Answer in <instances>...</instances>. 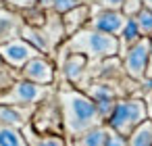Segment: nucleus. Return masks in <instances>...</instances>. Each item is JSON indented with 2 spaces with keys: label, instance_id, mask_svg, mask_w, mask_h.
Instances as JSON below:
<instances>
[{
  "label": "nucleus",
  "instance_id": "1",
  "mask_svg": "<svg viewBox=\"0 0 152 146\" xmlns=\"http://www.w3.org/2000/svg\"><path fill=\"white\" fill-rule=\"evenodd\" d=\"M58 106H61L63 127L69 138H75L96 125H102V117H100L94 100L81 90L63 88L58 92Z\"/></svg>",
  "mask_w": 152,
  "mask_h": 146
},
{
  "label": "nucleus",
  "instance_id": "2",
  "mask_svg": "<svg viewBox=\"0 0 152 146\" xmlns=\"http://www.w3.org/2000/svg\"><path fill=\"white\" fill-rule=\"evenodd\" d=\"M65 48L69 50V54H83L88 61H104L119 54V40L92 27H83L67 40Z\"/></svg>",
  "mask_w": 152,
  "mask_h": 146
},
{
  "label": "nucleus",
  "instance_id": "3",
  "mask_svg": "<svg viewBox=\"0 0 152 146\" xmlns=\"http://www.w3.org/2000/svg\"><path fill=\"white\" fill-rule=\"evenodd\" d=\"M146 119H148V106L142 98H123V100H117L115 109L110 111L106 119V127L127 138Z\"/></svg>",
  "mask_w": 152,
  "mask_h": 146
},
{
  "label": "nucleus",
  "instance_id": "4",
  "mask_svg": "<svg viewBox=\"0 0 152 146\" xmlns=\"http://www.w3.org/2000/svg\"><path fill=\"white\" fill-rule=\"evenodd\" d=\"M48 86H38L31 81H17L11 86V90L0 94V104H17V106H34L46 98Z\"/></svg>",
  "mask_w": 152,
  "mask_h": 146
},
{
  "label": "nucleus",
  "instance_id": "5",
  "mask_svg": "<svg viewBox=\"0 0 152 146\" xmlns=\"http://www.w3.org/2000/svg\"><path fill=\"white\" fill-rule=\"evenodd\" d=\"M148 61H150V40L148 38H140L133 46H129L125 52H123V67H125V73L135 79V81H142L146 77V71H148Z\"/></svg>",
  "mask_w": 152,
  "mask_h": 146
},
{
  "label": "nucleus",
  "instance_id": "6",
  "mask_svg": "<svg viewBox=\"0 0 152 146\" xmlns=\"http://www.w3.org/2000/svg\"><path fill=\"white\" fill-rule=\"evenodd\" d=\"M38 54L40 52L31 44H27L23 38H15V40H11V42L0 46V59L7 61L11 67H19V69L27 61H31L34 56H38Z\"/></svg>",
  "mask_w": 152,
  "mask_h": 146
},
{
  "label": "nucleus",
  "instance_id": "7",
  "mask_svg": "<svg viewBox=\"0 0 152 146\" xmlns=\"http://www.w3.org/2000/svg\"><path fill=\"white\" fill-rule=\"evenodd\" d=\"M125 17H123V13L121 11H108V9H98L92 17H90V21H88V25L86 27H92V29H96V32H102V34H108V36H119L121 34V29H123V25H125Z\"/></svg>",
  "mask_w": 152,
  "mask_h": 146
},
{
  "label": "nucleus",
  "instance_id": "8",
  "mask_svg": "<svg viewBox=\"0 0 152 146\" xmlns=\"http://www.w3.org/2000/svg\"><path fill=\"white\" fill-rule=\"evenodd\" d=\"M21 69H23L21 73H23L25 81H31V84H38V86H48V84L54 81V67L42 54L34 56L31 61H27Z\"/></svg>",
  "mask_w": 152,
  "mask_h": 146
},
{
  "label": "nucleus",
  "instance_id": "9",
  "mask_svg": "<svg viewBox=\"0 0 152 146\" xmlns=\"http://www.w3.org/2000/svg\"><path fill=\"white\" fill-rule=\"evenodd\" d=\"M88 96L94 100V104H96V109H98L102 121L108 119L110 111H113L115 104H117V94H115V90H113L108 84H94V86L88 90Z\"/></svg>",
  "mask_w": 152,
  "mask_h": 146
},
{
  "label": "nucleus",
  "instance_id": "10",
  "mask_svg": "<svg viewBox=\"0 0 152 146\" xmlns=\"http://www.w3.org/2000/svg\"><path fill=\"white\" fill-rule=\"evenodd\" d=\"M90 21V7L88 4H79L75 7L73 11L65 13L61 23H63V29H65V36H73L75 32L83 29Z\"/></svg>",
  "mask_w": 152,
  "mask_h": 146
},
{
  "label": "nucleus",
  "instance_id": "11",
  "mask_svg": "<svg viewBox=\"0 0 152 146\" xmlns=\"http://www.w3.org/2000/svg\"><path fill=\"white\" fill-rule=\"evenodd\" d=\"M29 115H31V106L25 111V109H19L17 104H0V125L21 129L23 125H27Z\"/></svg>",
  "mask_w": 152,
  "mask_h": 146
},
{
  "label": "nucleus",
  "instance_id": "12",
  "mask_svg": "<svg viewBox=\"0 0 152 146\" xmlns=\"http://www.w3.org/2000/svg\"><path fill=\"white\" fill-rule=\"evenodd\" d=\"M21 27H23V21L19 15L15 13H9V11H0V46L15 40V36L21 34Z\"/></svg>",
  "mask_w": 152,
  "mask_h": 146
},
{
  "label": "nucleus",
  "instance_id": "13",
  "mask_svg": "<svg viewBox=\"0 0 152 146\" xmlns=\"http://www.w3.org/2000/svg\"><path fill=\"white\" fill-rule=\"evenodd\" d=\"M110 129L106 125H96L92 129H86L83 134L71 138V146H104Z\"/></svg>",
  "mask_w": 152,
  "mask_h": 146
},
{
  "label": "nucleus",
  "instance_id": "14",
  "mask_svg": "<svg viewBox=\"0 0 152 146\" xmlns=\"http://www.w3.org/2000/svg\"><path fill=\"white\" fill-rule=\"evenodd\" d=\"M86 67H88V59H86L83 54H69V56L65 59V63H63V73H65V77H67L69 81L77 84V81L81 79Z\"/></svg>",
  "mask_w": 152,
  "mask_h": 146
},
{
  "label": "nucleus",
  "instance_id": "15",
  "mask_svg": "<svg viewBox=\"0 0 152 146\" xmlns=\"http://www.w3.org/2000/svg\"><path fill=\"white\" fill-rule=\"evenodd\" d=\"M127 146H152V119L142 121L127 136Z\"/></svg>",
  "mask_w": 152,
  "mask_h": 146
},
{
  "label": "nucleus",
  "instance_id": "16",
  "mask_svg": "<svg viewBox=\"0 0 152 146\" xmlns=\"http://www.w3.org/2000/svg\"><path fill=\"white\" fill-rule=\"evenodd\" d=\"M23 136H25V140H27V146H67L61 136L38 134V131H34V127H29V125H25Z\"/></svg>",
  "mask_w": 152,
  "mask_h": 146
},
{
  "label": "nucleus",
  "instance_id": "17",
  "mask_svg": "<svg viewBox=\"0 0 152 146\" xmlns=\"http://www.w3.org/2000/svg\"><path fill=\"white\" fill-rule=\"evenodd\" d=\"M140 38H142V36H140V32H137V27H135L133 19H127L125 25H123V29H121V34L117 36V40H119V52H125V50H127L129 46H133Z\"/></svg>",
  "mask_w": 152,
  "mask_h": 146
},
{
  "label": "nucleus",
  "instance_id": "18",
  "mask_svg": "<svg viewBox=\"0 0 152 146\" xmlns=\"http://www.w3.org/2000/svg\"><path fill=\"white\" fill-rule=\"evenodd\" d=\"M0 146H27V140L21 129L0 125Z\"/></svg>",
  "mask_w": 152,
  "mask_h": 146
},
{
  "label": "nucleus",
  "instance_id": "19",
  "mask_svg": "<svg viewBox=\"0 0 152 146\" xmlns=\"http://www.w3.org/2000/svg\"><path fill=\"white\" fill-rule=\"evenodd\" d=\"M133 23H135V27H137V32H140L142 38H150V36H152V11H150V9L144 7V9L133 17Z\"/></svg>",
  "mask_w": 152,
  "mask_h": 146
},
{
  "label": "nucleus",
  "instance_id": "20",
  "mask_svg": "<svg viewBox=\"0 0 152 146\" xmlns=\"http://www.w3.org/2000/svg\"><path fill=\"white\" fill-rule=\"evenodd\" d=\"M83 4V0H50V9L56 15H65L69 11H73L75 7Z\"/></svg>",
  "mask_w": 152,
  "mask_h": 146
},
{
  "label": "nucleus",
  "instance_id": "21",
  "mask_svg": "<svg viewBox=\"0 0 152 146\" xmlns=\"http://www.w3.org/2000/svg\"><path fill=\"white\" fill-rule=\"evenodd\" d=\"M144 9V4H142V0H125L123 2V7L119 9L121 13H123V17L125 19H133L140 11Z\"/></svg>",
  "mask_w": 152,
  "mask_h": 146
},
{
  "label": "nucleus",
  "instance_id": "22",
  "mask_svg": "<svg viewBox=\"0 0 152 146\" xmlns=\"http://www.w3.org/2000/svg\"><path fill=\"white\" fill-rule=\"evenodd\" d=\"M0 2H7V4H11V7H17V9H34V7H38V0H0Z\"/></svg>",
  "mask_w": 152,
  "mask_h": 146
},
{
  "label": "nucleus",
  "instance_id": "23",
  "mask_svg": "<svg viewBox=\"0 0 152 146\" xmlns=\"http://www.w3.org/2000/svg\"><path fill=\"white\" fill-rule=\"evenodd\" d=\"M125 0H96L98 9H108V11H119Z\"/></svg>",
  "mask_w": 152,
  "mask_h": 146
},
{
  "label": "nucleus",
  "instance_id": "24",
  "mask_svg": "<svg viewBox=\"0 0 152 146\" xmlns=\"http://www.w3.org/2000/svg\"><path fill=\"white\" fill-rule=\"evenodd\" d=\"M104 146H127V138H123V136L110 131L108 138H106V144H104Z\"/></svg>",
  "mask_w": 152,
  "mask_h": 146
},
{
  "label": "nucleus",
  "instance_id": "25",
  "mask_svg": "<svg viewBox=\"0 0 152 146\" xmlns=\"http://www.w3.org/2000/svg\"><path fill=\"white\" fill-rule=\"evenodd\" d=\"M142 4H144L146 9H150V11H152V0H142Z\"/></svg>",
  "mask_w": 152,
  "mask_h": 146
},
{
  "label": "nucleus",
  "instance_id": "26",
  "mask_svg": "<svg viewBox=\"0 0 152 146\" xmlns=\"http://www.w3.org/2000/svg\"><path fill=\"white\" fill-rule=\"evenodd\" d=\"M2 9H4V7H2V2H0V11H2Z\"/></svg>",
  "mask_w": 152,
  "mask_h": 146
}]
</instances>
